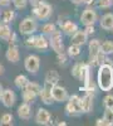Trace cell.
Instances as JSON below:
<instances>
[{
    "mask_svg": "<svg viewBox=\"0 0 113 126\" xmlns=\"http://www.w3.org/2000/svg\"><path fill=\"white\" fill-rule=\"evenodd\" d=\"M92 73H90V66L88 63H82V67H80V72H79V77L78 79L82 82L83 87L87 85V83L92 79Z\"/></svg>",
    "mask_w": 113,
    "mask_h": 126,
    "instance_id": "cell-14",
    "label": "cell"
},
{
    "mask_svg": "<svg viewBox=\"0 0 113 126\" xmlns=\"http://www.w3.org/2000/svg\"><path fill=\"white\" fill-rule=\"evenodd\" d=\"M5 58L10 63H18L20 61V52L19 47L16 44H9L6 52H5Z\"/></svg>",
    "mask_w": 113,
    "mask_h": 126,
    "instance_id": "cell-13",
    "label": "cell"
},
{
    "mask_svg": "<svg viewBox=\"0 0 113 126\" xmlns=\"http://www.w3.org/2000/svg\"><path fill=\"white\" fill-rule=\"evenodd\" d=\"M28 38L24 40V46L26 48H34V40H35V35L32 34V35H26Z\"/></svg>",
    "mask_w": 113,
    "mask_h": 126,
    "instance_id": "cell-38",
    "label": "cell"
},
{
    "mask_svg": "<svg viewBox=\"0 0 113 126\" xmlns=\"http://www.w3.org/2000/svg\"><path fill=\"white\" fill-rule=\"evenodd\" d=\"M68 56L65 52H60V53H57V61L59 63V66H65L68 63Z\"/></svg>",
    "mask_w": 113,
    "mask_h": 126,
    "instance_id": "cell-34",
    "label": "cell"
},
{
    "mask_svg": "<svg viewBox=\"0 0 113 126\" xmlns=\"http://www.w3.org/2000/svg\"><path fill=\"white\" fill-rule=\"evenodd\" d=\"M96 125H97V126H104V120H103V117L98 119V120L96 121Z\"/></svg>",
    "mask_w": 113,
    "mask_h": 126,
    "instance_id": "cell-43",
    "label": "cell"
},
{
    "mask_svg": "<svg viewBox=\"0 0 113 126\" xmlns=\"http://www.w3.org/2000/svg\"><path fill=\"white\" fill-rule=\"evenodd\" d=\"M53 86L54 85H52V83L44 81V85H43L42 90H40V92L38 94L44 105H53V102H54L53 96H52V88H53Z\"/></svg>",
    "mask_w": 113,
    "mask_h": 126,
    "instance_id": "cell-9",
    "label": "cell"
},
{
    "mask_svg": "<svg viewBox=\"0 0 113 126\" xmlns=\"http://www.w3.org/2000/svg\"><path fill=\"white\" fill-rule=\"evenodd\" d=\"M86 94H88V96H90L92 98H94V96L97 94V85L94 82H92V79L87 83V85L83 87Z\"/></svg>",
    "mask_w": 113,
    "mask_h": 126,
    "instance_id": "cell-25",
    "label": "cell"
},
{
    "mask_svg": "<svg viewBox=\"0 0 113 126\" xmlns=\"http://www.w3.org/2000/svg\"><path fill=\"white\" fill-rule=\"evenodd\" d=\"M100 52H103L106 56L113 54V40H104L103 43H100Z\"/></svg>",
    "mask_w": 113,
    "mask_h": 126,
    "instance_id": "cell-26",
    "label": "cell"
},
{
    "mask_svg": "<svg viewBox=\"0 0 113 126\" xmlns=\"http://www.w3.org/2000/svg\"><path fill=\"white\" fill-rule=\"evenodd\" d=\"M12 33H13V30H12L9 24H3V23L0 24V39L1 40L8 42L10 35H12Z\"/></svg>",
    "mask_w": 113,
    "mask_h": 126,
    "instance_id": "cell-22",
    "label": "cell"
},
{
    "mask_svg": "<svg viewBox=\"0 0 113 126\" xmlns=\"http://www.w3.org/2000/svg\"><path fill=\"white\" fill-rule=\"evenodd\" d=\"M12 1H13L15 9L22 10V9H25V8H26V5H28V3H29V0H12Z\"/></svg>",
    "mask_w": 113,
    "mask_h": 126,
    "instance_id": "cell-35",
    "label": "cell"
},
{
    "mask_svg": "<svg viewBox=\"0 0 113 126\" xmlns=\"http://www.w3.org/2000/svg\"><path fill=\"white\" fill-rule=\"evenodd\" d=\"M52 96H53L54 102L63 103V102H67L69 94H68V91H67L65 87H62L59 85H54L53 88H52Z\"/></svg>",
    "mask_w": 113,
    "mask_h": 126,
    "instance_id": "cell-11",
    "label": "cell"
},
{
    "mask_svg": "<svg viewBox=\"0 0 113 126\" xmlns=\"http://www.w3.org/2000/svg\"><path fill=\"white\" fill-rule=\"evenodd\" d=\"M59 79H60V76L55 69H50V71L47 72V75H45V81L47 82L52 83V85H58Z\"/></svg>",
    "mask_w": 113,
    "mask_h": 126,
    "instance_id": "cell-23",
    "label": "cell"
},
{
    "mask_svg": "<svg viewBox=\"0 0 113 126\" xmlns=\"http://www.w3.org/2000/svg\"><path fill=\"white\" fill-rule=\"evenodd\" d=\"M16 112H18L19 119H22V120H30L32 119V106H30V103L23 102L22 105H19Z\"/></svg>",
    "mask_w": 113,
    "mask_h": 126,
    "instance_id": "cell-17",
    "label": "cell"
},
{
    "mask_svg": "<svg viewBox=\"0 0 113 126\" xmlns=\"http://www.w3.org/2000/svg\"><path fill=\"white\" fill-rule=\"evenodd\" d=\"M80 47L79 46H77V44H73L72 43L69 47H68V49H67V56L69 57V58H75V57H78L79 54H80Z\"/></svg>",
    "mask_w": 113,
    "mask_h": 126,
    "instance_id": "cell-27",
    "label": "cell"
},
{
    "mask_svg": "<svg viewBox=\"0 0 113 126\" xmlns=\"http://www.w3.org/2000/svg\"><path fill=\"white\" fill-rule=\"evenodd\" d=\"M4 69H5V68H4V66L1 64V63H0V76H1L3 73H4Z\"/></svg>",
    "mask_w": 113,
    "mask_h": 126,
    "instance_id": "cell-46",
    "label": "cell"
},
{
    "mask_svg": "<svg viewBox=\"0 0 113 126\" xmlns=\"http://www.w3.org/2000/svg\"><path fill=\"white\" fill-rule=\"evenodd\" d=\"M103 120H104V126H113V111L111 109H106Z\"/></svg>",
    "mask_w": 113,
    "mask_h": 126,
    "instance_id": "cell-31",
    "label": "cell"
},
{
    "mask_svg": "<svg viewBox=\"0 0 113 126\" xmlns=\"http://www.w3.org/2000/svg\"><path fill=\"white\" fill-rule=\"evenodd\" d=\"M72 3L73 4H75V5H79V4H82V1H83V0H70Z\"/></svg>",
    "mask_w": 113,
    "mask_h": 126,
    "instance_id": "cell-45",
    "label": "cell"
},
{
    "mask_svg": "<svg viewBox=\"0 0 113 126\" xmlns=\"http://www.w3.org/2000/svg\"><path fill=\"white\" fill-rule=\"evenodd\" d=\"M16 14L14 10H4V12L0 14V22H1L3 24H10V23H13L14 22V19H15Z\"/></svg>",
    "mask_w": 113,
    "mask_h": 126,
    "instance_id": "cell-21",
    "label": "cell"
},
{
    "mask_svg": "<svg viewBox=\"0 0 113 126\" xmlns=\"http://www.w3.org/2000/svg\"><path fill=\"white\" fill-rule=\"evenodd\" d=\"M24 67H25L28 73L35 75V73H38V71L40 68V58L37 54H29L24 59Z\"/></svg>",
    "mask_w": 113,
    "mask_h": 126,
    "instance_id": "cell-8",
    "label": "cell"
},
{
    "mask_svg": "<svg viewBox=\"0 0 113 126\" xmlns=\"http://www.w3.org/2000/svg\"><path fill=\"white\" fill-rule=\"evenodd\" d=\"M80 67H82V63H75V64L72 67V71H70V75L73 76L74 78H77L78 79V77H79V72H80Z\"/></svg>",
    "mask_w": 113,
    "mask_h": 126,
    "instance_id": "cell-36",
    "label": "cell"
},
{
    "mask_svg": "<svg viewBox=\"0 0 113 126\" xmlns=\"http://www.w3.org/2000/svg\"><path fill=\"white\" fill-rule=\"evenodd\" d=\"M97 86L99 90L109 92L113 88V66L108 63L98 66L97 73Z\"/></svg>",
    "mask_w": 113,
    "mask_h": 126,
    "instance_id": "cell-1",
    "label": "cell"
},
{
    "mask_svg": "<svg viewBox=\"0 0 113 126\" xmlns=\"http://www.w3.org/2000/svg\"><path fill=\"white\" fill-rule=\"evenodd\" d=\"M100 48V42L99 39H92L88 43V50H89V57H88V64L90 67H98L97 64V54L99 53Z\"/></svg>",
    "mask_w": 113,
    "mask_h": 126,
    "instance_id": "cell-7",
    "label": "cell"
},
{
    "mask_svg": "<svg viewBox=\"0 0 113 126\" xmlns=\"http://www.w3.org/2000/svg\"><path fill=\"white\" fill-rule=\"evenodd\" d=\"M28 82H29V78H28L25 75H19V76H16L15 79H14V85H15L16 88L23 90V88H25V86L28 85Z\"/></svg>",
    "mask_w": 113,
    "mask_h": 126,
    "instance_id": "cell-24",
    "label": "cell"
},
{
    "mask_svg": "<svg viewBox=\"0 0 113 126\" xmlns=\"http://www.w3.org/2000/svg\"><path fill=\"white\" fill-rule=\"evenodd\" d=\"M13 121H14V117L9 112L1 115V117H0V125H13Z\"/></svg>",
    "mask_w": 113,
    "mask_h": 126,
    "instance_id": "cell-32",
    "label": "cell"
},
{
    "mask_svg": "<svg viewBox=\"0 0 113 126\" xmlns=\"http://www.w3.org/2000/svg\"><path fill=\"white\" fill-rule=\"evenodd\" d=\"M87 40H88V35L86 34V32L84 30H77L75 33L72 35V43L73 44H77L79 47L82 46H84L87 43Z\"/></svg>",
    "mask_w": 113,
    "mask_h": 126,
    "instance_id": "cell-19",
    "label": "cell"
},
{
    "mask_svg": "<svg viewBox=\"0 0 113 126\" xmlns=\"http://www.w3.org/2000/svg\"><path fill=\"white\" fill-rule=\"evenodd\" d=\"M8 43L9 44H16L18 43V35L14 33H12V35H10V38H9V40H8Z\"/></svg>",
    "mask_w": 113,
    "mask_h": 126,
    "instance_id": "cell-40",
    "label": "cell"
},
{
    "mask_svg": "<svg viewBox=\"0 0 113 126\" xmlns=\"http://www.w3.org/2000/svg\"><path fill=\"white\" fill-rule=\"evenodd\" d=\"M79 98L80 97L78 94H72V96L68 97L67 105H65V113L68 116L75 117V116H79L82 113L80 107H79Z\"/></svg>",
    "mask_w": 113,
    "mask_h": 126,
    "instance_id": "cell-4",
    "label": "cell"
},
{
    "mask_svg": "<svg viewBox=\"0 0 113 126\" xmlns=\"http://www.w3.org/2000/svg\"><path fill=\"white\" fill-rule=\"evenodd\" d=\"M103 105L106 109H112L113 107V94H107L103 98Z\"/></svg>",
    "mask_w": 113,
    "mask_h": 126,
    "instance_id": "cell-37",
    "label": "cell"
},
{
    "mask_svg": "<svg viewBox=\"0 0 113 126\" xmlns=\"http://www.w3.org/2000/svg\"><path fill=\"white\" fill-rule=\"evenodd\" d=\"M98 22V14L97 10L94 8H92L90 5L87 6L83 13L80 14V23L83 25H94Z\"/></svg>",
    "mask_w": 113,
    "mask_h": 126,
    "instance_id": "cell-6",
    "label": "cell"
},
{
    "mask_svg": "<svg viewBox=\"0 0 113 126\" xmlns=\"http://www.w3.org/2000/svg\"><path fill=\"white\" fill-rule=\"evenodd\" d=\"M23 90H26V91H30V92H33L34 94H39V92H40V90H42V86L39 85V83H37V82H28V85L25 86V88H23Z\"/></svg>",
    "mask_w": 113,
    "mask_h": 126,
    "instance_id": "cell-30",
    "label": "cell"
},
{
    "mask_svg": "<svg viewBox=\"0 0 113 126\" xmlns=\"http://www.w3.org/2000/svg\"><path fill=\"white\" fill-rule=\"evenodd\" d=\"M58 125H59V126H65V125H67V122H64V121H63V122H59Z\"/></svg>",
    "mask_w": 113,
    "mask_h": 126,
    "instance_id": "cell-48",
    "label": "cell"
},
{
    "mask_svg": "<svg viewBox=\"0 0 113 126\" xmlns=\"http://www.w3.org/2000/svg\"><path fill=\"white\" fill-rule=\"evenodd\" d=\"M37 30H38V20L34 16H26L19 24V32L22 35H32Z\"/></svg>",
    "mask_w": 113,
    "mask_h": 126,
    "instance_id": "cell-3",
    "label": "cell"
},
{
    "mask_svg": "<svg viewBox=\"0 0 113 126\" xmlns=\"http://www.w3.org/2000/svg\"><path fill=\"white\" fill-rule=\"evenodd\" d=\"M43 1H45V0H29V3L32 4V6H37L39 4H42Z\"/></svg>",
    "mask_w": 113,
    "mask_h": 126,
    "instance_id": "cell-42",
    "label": "cell"
},
{
    "mask_svg": "<svg viewBox=\"0 0 113 126\" xmlns=\"http://www.w3.org/2000/svg\"><path fill=\"white\" fill-rule=\"evenodd\" d=\"M3 85H1V83H0V97H1V92H3Z\"/></svg>",
    "mask_w": 113,
    "mask_h": 126,
    "instance_id": "cell-47",
    "label": "cell"
},
{
    "mask_svg": "<svg viewBox=\"0 0 113 126\" xmlns=\"http://www.w3.org/2000/svg\"><path fill=\"white\" fill-rule=\"evenodd\" d=\"M35 122H37L38 125H44V126L52 125V117H50V112H49L47 109H43V107L38 109V111H37V113H35Z\"/></svg>",
    "mask_w": 113,
    "mask_h": 126,
    "instance_id": "cell-12",
    "label": "cell"
},
{
    "mask_svg": "<svg viewBox=\"0 0 113 126\" xmlns=\"http://www.w3.org/2000/svg\"><path fill=\"white\" fill-rule=\"evenodd\" d=\"M49 48V39L44 34H38L35 35L34 40V49H38L39 52H45Z\"/></svg>",
    "mask_w": 113,
    "mask_h": 126,
    "instance_id": "cell-16",
    "label": "cell"
},
{
    "mask_svg": "<svg viewBox=\"0 0 113 126\" xmlns=\"http://www.w3.org/2000/svg\"><path fill=\"white\" fill-rule=\"evenodd\" d=\"M99 27L104 30H112V28H113V14L107 13L104 15H102V18L99 19Z\"/></svg>",
    "mask_w": 113,
    "mask_h": 126,
    "instance_id": "cell-20",
    "label": "cell"
},
{
    "mask_svg": "<svg viewBox=\"0 0 113 126\" xmlns=\"http://www.w3.org/2000/svg\"><path fill=\"white\" fill-rule=\"evenodd\" d=\"M93 3H94V0H83V1H82V4H84V5H87V6L92 5Z\"/></svg>",
    "mask_w": 113,
    "mask_h": 126,
    "instance_id": "cell-44",
    "label": "cell"
},
{
    "mask_svg": "<svg viewBox=\"0 0 113 126\" xmlns=\"http://www.w3.org/2000/svg\"><path fill=\"white\" fill-rule=\"evenodd\" d=\"M49 39V47L52 48L55 53L64 52V43H63V37H62V32L57 29L53 34L48 37Z\"/></svg>",
    "mask_w": 113,
    "mask_h": 126,
    "instance_id": "cell-5",
    "label": "cell"
},
{
    "mask_svg": "<svg viewBox=\"0 0 113 126\" xmlns=\"http://www.w3.org/2000/svg\"><path fill=\"white\" fill-rule=\"evenodd\" d=\"M37 97H38L37 94H34L33 92H30V91L23 90V92H22V98L26 103H34L35 100H37Z\"/></svg>",
    "mask_w": 113,
    "mask_h": 126,
    "instance_id": "cell-28",
    "label": "cell"
},
{
    "mask_svg": "<svg viewBox=\"0 0 113 126\" xmlns=\"http://www.w3.org/2000/svg\"><path fill=\"white\" fill-rule=\"evenodd\" d=\"M16 101V94L12 88H5L1 92V97H0V102L4 105V107L12 109Z\"/></svg>",
    "mask_w": 113,
    "mask_h": 126,
    "instance_id": "cell-10",
    "label": "cell"
},
{
    "mask_svg": "<svg viewBox=\"0 0 113 126\" xmlns=\"http://www.w3.org/2000/svg\"><path fill=\"white\" fill-rule=\"evenodd\" d=\"M12 4V0H0V6L1 8H6Z\"/></svg>",
    "mask_w": 113,
    "mask_h": 126,
    "instance_id": "cell-41",
    "label": "cell"
},
{
    "mask_svg": "<svg viewBox=\"0 0 113 126\" xmlns=\"http://www.w3.org/2000/svg\"><path fill=\"white\" fill-rule=\"evenodd\" d=\"M53 14V8L50 4L43 1L37 6H33L32 9V16H34L37 20H49Z\"/></svg>",
    "mask_w": 113,
    "mask_h": 126,
    "instance_id": "cell-2",
    "label": "cell"
},
{
    "mask_svg": "<svg viewBox=\"0 0 113 126\" xmlns=\"http://www.w3.org/2000/svg\"><path fill=\"white\" fill-rule=\"evenodd\" d=\"M84 27H86L84 32H86V34H87V35L94 34V32H96V28H94V25H84Z\"/></svg>",
    "mask_w": 113,
    "mask_h": 126,
    "instance_id": "cell-39",
    "label": "cell"
},
{
    "mask_svg": "<svg viewBox=\"0 0 113 126\" xmlns=\"http://www.w3.org/2000/svg\"><path fill=\"white\" fill-rule=\"evenodd\" d=\"M112 30H113V28H112Z\"/></svg>",
    "mask_w": 113,
    "mask_h": 126,
    "instance_id": "cell-51",
    "label": "cell"
},
{
    "mask_svg": "<svg viewBox=\"0 0 113 126\" xmlns=\"http://www.w3.org/2000/svg\"><path fill=\"white\" fill-rule=\"evenodd\" d=\"M111 110H112V111H113V107H112V109H111Z\"/></svg>",
    "mask_w": 113,
    "mask_h": 126,
    "instance_id": "cell-50",
    "label": "cell"
},
{
    "mask_svg": "<svg viewBox=\"0 0 113 126\" xmlns=\"http://www.w3.org/2000/svg\"><path fill=\"white\" fill-rule=\"evenodd\" d=\"M57 30V25L54 23H45L42 27V34H44L45 37H49L50 34H53Z\"/></svg>",
    "mask_w": 113,
    "mask_h": 126,
    "instance_id": "cell-29",
    "label": "cell"
},
{
    "mask_svg": "<svg viewBox=\"0 0 113 126\" xmlns=\"http://www.w3.org/2000/svg\"><path fill=\"white\" fill-rule=\"evenodd\" d=\"M0 14H1V10H0ZM0 24H1V22H0Z\"/></svg>",
    "mask_w": 113,
    "mask_h": 126,
    "instance_id": "cell-49",
    "label": "cell"
},
{
    "mask_svg": "<svg viewBox=\"0 0 113 126\" xmlns=\"http://www.w3.org/2000/svg\"><path fill=\"white\" fill-rule=\"evenodd\" d=\"M79 107L82 113H89L93 110V98L88 94H84L83 97L79 98Z\"/></svg>",
    "mask_w": 113,
    "mask_h": 126,
    "instance_id": "cell-15",
    "label": "cell"
},
{
    "mask_svg": "<svg viewBox=\"0 0 113 126\" xmlns=\"http://www.w3.org/2000/svg\"><path fill=\"white\" fill-rule=\"evenodd\" d=\"M98 9H109L113 5V0H96Z\"/></svg>",
    "mask_w": 113,
    "mask_h": 126,
    "instance_id": "cell-33",
    "label": "cell"
},
{
    "mask_svg": "<svg viewBox=\"0 0 113 126\" xmlns=\"http://www.w3.org/2000/svg\"><path fill=\"white\" fill-rule=\"evenodd\" d=\"M59 25H60V32H63L65 35L69 37H72L79 29L78 24H75L74 22H70V20H67L64 23H59Z\"/></svg>",
    "mask_w": 113,
    "mask_h": 126,
    "instance_id": "cell-18",
    "label": "cell"
}]
</instances>
